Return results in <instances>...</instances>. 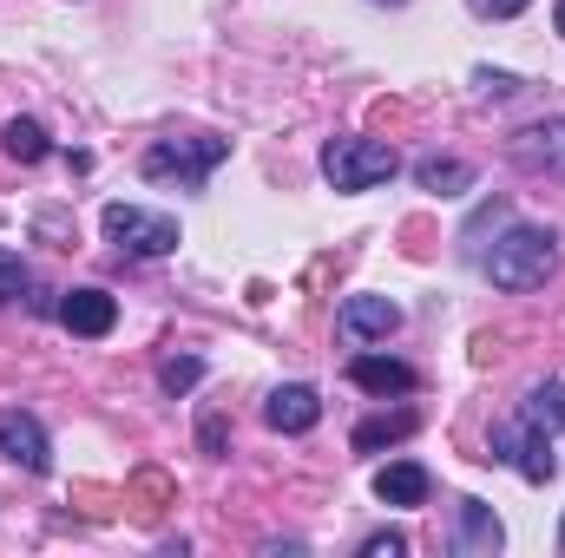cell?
Returning <instances> with one entry per match:
<instances>
[{"instance_id": "ac0fdd59", "label": "cell", "mask_w": 565, "mask_h": 558, "mask_svg": "<svg viewBox=\"0 0 565 558\" xmlns=\"http://www.w3.org/2000/svg\"><path fill=\"white\" fill-rule=\"evenodd\" d=\"M198 375H204V362H198V355H171V362L158 368V382H164L171 395H184V388H198Z\"/></svg>"}, {"instance_id": "484cf974", "label": "cell", "mask_w": 565, "mask_h": 558, "mask_svg": "<svg viewBox=\"0 0 565 558\" xmlns=\"http://www.w3.org/2000/svg\"><path fill=\"white\" fill-rule=\"evenodd\" d=\"M559 546H565V533H559Z\"/></svg>"}, {"instance_id": "7a4b0ae2", "label": "cell", "mask_w": 565, "mask_h": 558, "mask_svg": "<svg viewBox=\"0 0 565 558\" xmlns=\"http://www.w3.org/2000/svg\"><path fill=\"white\" fill-rule=\"evenodd\" d=\"M231 158V144L224 139H158L151 151L139 158V171L151 184H178V191H198L217 164Z\"/></svg>"}, {"instance_id": "9a60e30c", "label": "cell", "mask_w": 565, "mask_h": 558, "mask_svg": "<svg viewBox=\"0 0 565 558\" xmlns=\"http://www.w3.org/2000/svg\"><path fill=\"white\" fill-rule=\"evenodd\" d=\"M415 178H422V191H434V197H460L473 184V164H460V158H422Z\"/></svg>"}, {"instance_id": "4fadbf2b", "label": "cell", "mask_w": 565, "mask_h": 558, "mask_svg": "<svg viewBox=\"0 0 565 558\" xmlns=\"http://www.w3.org/2000/svg\"><path fill=\"white\" fill-rule=\"evenodd\" d=\"M427 493H434V480H427L422 460H388L375 473V500L382 506H427Z\"/></svg>"}, {"instance_id": "ba28073f", "label": "cell", "mask_w": 565, "mask_h": 558, "mask_svg": "<svg viewBox=\"0 0 565 558\" xmlns=\"http://www.w3.org/2000/svg\"><path fill=\"white\" fill-rule=\"evenodd\" d=\"M335 322H342V335H355V342H388V335L402 329V309H395L388 296H349Z\"/></svg>"}, {"instance_id": "7c38bea8", "label": "cell", "mask_w": 565, "mask_h": 558, "mask_svg": "<svg viewBox=\"0 0 565 558\" xmlns=\"http://www.w3.org/2000/svg\"><path fill=\"white\" fill-rule=\"evenodd\" d=\"M264 420H270L277 433H309V427L322 420V395L302 388V382H289V388H277V395L264 401Z\"/></svg>"}, {"instance_id": "5bb4252c", "label": "cell", "mask_w": 565, "mask_h": 558, "mask_svg": "<svg viewBox=\"0 0 565 558\" xmlns=\"http://www.w3.org/2000/svg\"><path fill=\"white\" fill-rule=\"evenodd\" d=\"M422 420H415V408H395V415H375L355 427V453H382V447H395V440H408Z\"/></svg>"}, {"instance_id": "d6986e66", "label": "cell", "mask_w": 565, "mask_h": 558, "mask_svg": "<svg viewBox=\"0 0 565 558\" xmlns=\"http://www.w3.org/2000/svg\"><path fill=\"white\" fill-rule=\"evenodd\" d=\"M20 289H26V264H20L13 250H0V302H7V296H20Z\"/></svg>"}, {"instance_id": "8992f818", "label": "cell", "mask_w": 565, "mask_h": 558, "mask_svg": "<svg viewBox=\"0 0 565 558\" xmlns=\"http://www.w3.org/2000/svg\"><path fill=\"white\" fill-rule=\"evenodd\" d=\"M460 519H454V533H447V552H460V558H493L500 552V519H493V506H480V500H460L454 506Z\"/></svg>"}, {"instance_id": "8fae6325", "label": "cell", "mask_w": 565, "mask_h": 558, "mask_svg": "<svg viewBox=\"0 0 565 558\" xmlns=\"http://www.w3.org/2000/svg\"><path fill=\"white\" fill-rule=\"evenodd\" d=\"M60 322L73 329V335H113V322H119V302L106 296V289H73L66 302H60Z\"/></svg>"}, {"instance_id": "5b68a950", "label": "cell", "mask_w": 565, "mask_h": 558, "mask_svg": "<svg viewBox=\"0 0 565 558\" xmlns=\"http://www.w3.org/2000/svg\"><path fill=\"white\" fill-rule=\"evenodd\" d=\"M493 460H507V466H520L533 486H546V480H553V433L533 427V420H507V427H493Z\"/></svg>"}, {"instance_id": "3957f363", "label": "cell", "mask_w": 565, "mask_h": 558, "mask_svg": "<svg viewBox=\"0 0 565 558\" xmlns=\"http://www.w3.org/2000/svg\"><path fill=\"white\" fill-rule=\"evenodd\" d=\"M322 171H329L335 191H375V184H388L402 171V158L382 139H329L322 144Z\"/></svg>"}, {"instance_id": "6da1fadb", "label": "cell", "mask_w": 565, "mask_h": 558, "mask_svg": "<svg viewBox=\"0 0 565 558\" xmlns=\"http://www.w3.org/2000/svg\"><path fill=\"white\" fill-rule=\"evenodd\" d=\"M553 270H559V237L540 230V224H513V230L487 250V277H493V289H507V296L540 289Z\"/></svg>"}, {"instance_id": "9c48e42d", "label": "cell", "mask_w": 565, "mask_h": 558, "mask_svg": "<svg viewBox=\"0 0 565 558\" xmlns=\"http://www.w3.org/2000/svg\"><path fill=\"white\" fill-rule=\"evenodd\" d=\"M349 382H355L362 395H382V401L422 388V375H415L408 362H395V355H355V362H349Z\"/></svg>"}, {"instance_id": "52a82bcc", "label": "cell", "mask_w": 565, "mask_h": 558, "mask_svg": "<svg viewBox=\"0 0 565 558\" xmlns=\"http://www.w3.org/2000/svg\"><path fill=\"white\" fill-rule=\"evenodd\" d=\"M0 453H7L13 466H26V473H46V466H53L46 427H40L33 415H20V408H7V415H0Z\"/></svg>"}, {"instance_id": "d4e9b609", "label": "cell", "mask_w": 565, "mask_h": 558, "mask_svg": "<svg viewBox=\"0 0 565 558\" xmlns=\"http://www.w3.org/2000/svg\"><path fill=\"white\" fill-rule=\"evenodd\" d=\"M388 7H402V0H388Z\"/></svg>"}, {"instance_id": "ffe728a7", "label": "cell", "mask_w": 565, "mask_h": 558, "mask_svg": "<svg viewBox=\"0 0 565 558\" xmlns=\"http://www.w3.org/2000/svg\"><path fill=\"white\" fill-rule=\"evenodd\" d=\"M139 493H145V519H151V513H164V500H171V486H164V480H158V473H139Z\"/></svg>"}, {"instance_id": "7402d4cb", "label": "cell", "mask_w": 565, "mask_h": 558, "mask_svg": "<svg viewBox=\"0 0 565 558\" xmlns=\"http://www.w3.org/2000/svg\"><path fill=\"white\" fill-rule=\"evenodd\" d=\"M467 7H473L480 20H513V13H526L533 0H467Z\"/></svg>"}, {"instance_id": "e0dca14e", "label": "cell", "mask_w": 565, "mask_h": 558, "mask_svg": "<svg viewBox=\"0 0 565 558\" xmlns=\"http://www.w3.org/2000/svg\"><path fill=\"white\" fill-rule=\"evenodd\" d=\"M0 151L20 158V164H40V158H46V132H40L33 119H7V126H0Z\"/></svg>"}, {"instance_id": "2e32d148", "label": "cell", "mask_w": 565, "mask_h": 558, "mask_svg": "<svg viewBox=\"0 0 565 558\" xmlns=\"http://www.w3.org/2000/svg\"><path fill=\"white\" fill-rule=\"evenodd\" d=\"M520 420H533V427L559 433V427H565V382H540V388L526 395V408H520Z\"/></svg>"}, {"instance_id": "44dd1931", "label": "cell", "mask_w": 565, "mask_h": 558, "mask_svg": "<svg viewBox=\"0 0 565 558\" xmlns=\"http://www.w3.org/2000/svg\"><path fill=\"white\" fill-rule=\"evenodd\" d=\"M402 552H408L402 533H375V539H362V558H402Z\"/></svg>"}, {"instance_id": "30bf717a", "label": "cell", "mask_w": 565, "mask_h": 558, "mask_svg": "<svg viewBox=\"0 0 565 558\" xmlns=\"http://www.w3.org/2000/svg\"><path fill=\"white\" fill-rule=\"evenodd\" d=\"M513 158H520L526 171H559V178H565V112H559V119L526 126V132L513 139Z\"/></svg>"}, {"instance_id": "603a6c76", "label": "cell", "mask_w": 565, "mask_h": 558, "mask_svg": "<svg viewBox=\"0 0 565 558\" xmlns=\"http://www.w3.org/2000/svg\"><path fill=\"white\" fill-rule=\"evenodd\" d=\"M473 86H480L487 99H507V93H520V79H513V73H473Z\"/></svg>"}, {"instance_id": "cb8c5ba5", "label": "cell", "mask_w": 565, "mask_h": 558, "mask_svg": "<svg viewBox=\"0 0 565 558\" xmlns=\"http://www.w3.org/2000/svg\"><path fill=\"white\" fill-rule=\"evenodd\" d=\"M553 20H559V33H565V0H559V7H553Z\"/></svg>"}, {"instance_id": "277c9868", "label": "cell", "mask_w": 565, "mask_h": 558, "mask_svg": "<svg viewBox=\"0 0 565 558\" xmlns=\"http://www.w3.org/2000/svg\"><path fill=\"white\" fill-rule=\"evenodd\" d=\"M106 237L132 257H164V250H178V217L145 211V204H106Z\"/></svg>"}]
</instances>
